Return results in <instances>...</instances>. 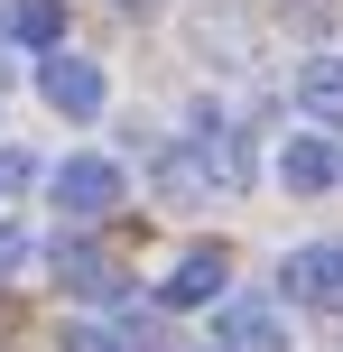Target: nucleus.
I'll return each instance as SVG.
<instances>
[{"mask_svg":"<svg viewBox=\"0 0 343 352\" xmlns=\"http://www.w3.org/2000/svg\"><path fill=\"white\" fill-rule=\"evenodd\" d=\"M214 352H288L278 297H223L214 306Z\"/></svg>","mask_w":343,"mask_h":352,"instance_id":"7ed1b4c3","label":"nucleus"},{"mask_svg":"<svg viewBox=\"0 0 343 352\" xmlns=\"http://www.w3.org/2000/svg\"><path fill=\"white\" fill-rule=\"evenodd\" d=\"M56 352H130V343H121V324H93V316H74L65 334H56Z\"/></svg>","mask_w":343,"mask_h":352,"instance_id":"9d476101","label":"nucleus"},{"mask_svg":"<svg viewBox=\"0 0 343 352\" xmlns=\"http://www.w3.org/2000/svg\"><path fill=\"white\" fill-rule=\"evenodd\" d=\"M47 195L74 213V223H102V213L130 195V176H121V158H102V148H74L65 167H47Z\"/></svg>","mask_w":343,"mask_h":352,"instance_id":"f257e3e1","label":"nucleus"},{"mask_svg":"<svg viewBox=\"0 0 343 352\" xmlns=\"http://www.w3.org/2000/svg\"><path fill=\"white\" fill-rule=\"evenodd\" d=\"M297 111L316 121V140H343V56H307L297 65Z\"/></svg>","mask_w":343,"mask_h":352,"instance_id":"6e6552de","label":"nucleus"},{"mask_svg":"<svg viewBox=\"0 0 343 352\" xmlns=\"http://www.w3.org/2000/svg\"><path fill=\"white\" fill-rule=\"evenodd\" d=\"M37 186V158L28 148H0V195H28Z\"/></svg>","mask_w":343,"mask_h":352,"instance_id":"f8f14e48","label":"nucleus"},{"mask_svg":"<svg viewBox=\"0 0 343 352\" xmlns=\"http://www.w3.org/2000/svg\"><path fill=\"white\" fill-rule=\"evenodd\" d=\"M10 65H19V56H10V47H0V74H10Z\"/></svg>","mask_w":343,"mask_h":352,"instance_id":"ddd939ff","label":"nucleus"},{"mask_svg":"<svg viewBox=\"0 0 343 352\" xmlns=\"http://www.w3.org/2000/svg\"><path fill=\"white\" fill-rule=\"evenodd\" d=\"M278 287H288L297 306H325V316H343V241H307L278 260Z\"/></svg>","mask_w":343,"mask_h":352,"instance_id":"20e7f679","label":"nucleus"},{"mask_svg":"<svg viewBox=\"0 0 343 352\" xmlns=\"http://www.w3.org/2000/svg\"><path fill=\"white\" fill-rule=\"evenodd\" d=\"M47 260L65 269V287H74L84 306H121V297H130V278H121V269H111V260H102L93 241H56Z\"/></svg>","mask_w":343,"mask_h":352,"instance_id":"0eeeda50","label":"nucleus"},{"mask_svg":"<svg viewBox=\"0 0 343 352\" xmlns=\"http://www.w3.org/2000/svg\"><path fill=\"white\" fill-rule=\"evenodd\" d=\"M37 93H47V111H65V121H102V102H111L102 65H93V56H74V47L37 56Z\"/></svg>","mask_w":343,"mask_h":352,"instance_id":"f03ea898","label":"nucleus"},{"mask_svg":"<svg viewBox=\"0 0 343 352\" xmlns=\"http://www.w3.org/2000/svg\"><path fill=\"white\" fill-rule=\"evenodd\" d=\"M278 186H288V195H334L343 186V148L316 140V130H297V140L278 148Z\"/></svg>","mask_w":343,"mask_h":352,"instance_id":"423d86ee","label":"nucleus"},{"mask_svg":"<svg viewBox=\"0 0 343 352\" xmlns=\"http://www.w3.org/2000/svg\"><path fill=\"white\" fill-rule=\"evenodd\" d=\"M10 47L56 56V47H65V0H10Z\"/></svg>","mask_w":343,"mask_h":352,"instance_id":"1a4fd4ad","label":"nucleus"},{"mask_svg":"<svg viewBox=\"0 0 343 352\" xmlns=\"http://www.w3.org/2000/svg\"><path fill=\"white\" fill-rule=\"evenodd\" d=\"M223 278H232V250H223V241H195V250H177V269L158 278V297L167 306H223Z\"/></svg>","mask_w":343,"mask_h":352,"instance_id":"39448f33","label":"nucleus"},{"mask_svg":"<svg viewBox=\"0 0 343 352\" xmlns=\"http://www.w3.org/2000/svg\"><path fill=\"white\" fill-rule=\"evenodd\" d=\"M47 250L28 241V223H0V278H19V269H37Z\"/></svg>","mask_w":343,"mask_h":352,"instance_id":"9b49d317","label":"nucleus"}]
</instances>
